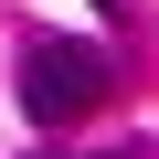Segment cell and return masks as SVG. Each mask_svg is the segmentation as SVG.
<instances>
[{
    "instance_id": "1",
    "label": "cell",
    "mask_w": 159,
    "mask_h": 159,
    "mask_svg": "<svg viewBox=\"0 0 159 159\" xmlns=\"http://www.w3.org/2000/svg\"><path fill=\"white\" fill-rule=\"evenodd\" d=\"M106 85H117L106 43H21V117H32V127H74V117H96Z\"/></svg>"
}]
</instances>
